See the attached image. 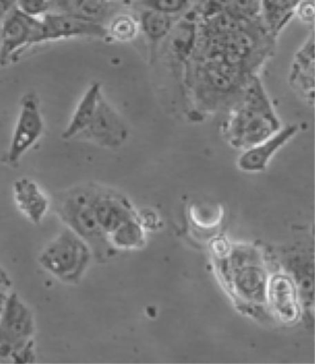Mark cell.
<instances>
[{"label":"cell","instance_id":"cell-23","mask_svg":"<svg viewBox=\"0 0 315 364\" xmlns=\"http://www.w3.org/2000/svg\"><path fill=\"white\" fill-rule=\"evenodd\" d=\"M295 18L304 24H313L315 18L314 3L310 0H301L295 11Z\"/></svg>","mask_w":315,"mask_h":364},{"label":"cell","instance_id":"cell-25","mask_svg":"<svg viewBox=\"0 0 315 364\" xmlns=\"http://www.w3.org/2000/svg\"><path fill=\"white\" fill-rule=\"evenodd\" d=\"M230 249L227 240L222 239V237H218V239L213 240L212 250L218 259L225 257L230 252Z\"/></svg>","mask_w":315,"mask_h":364},{"label":"cell","instance_id":"cell-14","mask_svg":"<svg viewBox=\"0 0 315 364\" xmlns=\"http://www.w3.org/2000/svg\"><path fill=\"white\" fill-rule=\"evenodd\" d=\"M314 36L311 32L293 58L289 73L293 90L311 106L314 101Z\"/></svg>","mask_w":315,"mask_h":364},{"label":"cell","instance_id":"cell-3","mask_svg":"<svg viewBox=\"0 0 315 364\" xmlns=\"http://www.w3.org/2000/svg\"><path fill=\"white\" fill-rule=\"evenodd\" d=\"M219 260L221 273L237 298L250 304H267L270 276L258 250L237 245Z\"/></svg>","mask_w":315,"mask_h":364},{"label":"cell","instance_id":"cell-20","mask_svg":"<svg viewBox=\"0 0 315 364\" xmlns=\"http://www.w3.org/2000/svg\"><path fill=\"white\" fill-rule=\"evenodd\" d=\"M144 230L137 218H132L108 235L111 246L115 250L137 249L144 245Z\"/></svg>","mask_w":315,"mask_h":364},{"label":"cell","instance_id":"cell-28","mask_svg":"<svg viewBox=\"0 0 315 364\" xmlns=\"http://www.w3.org/2000/svg\"><path fill=\"white\" fill-rule=\"evenodd\" d=\"M210 1L215 2V1H218V0H210Z\"/></svg>","mask_w":315,"mask_h":364},{"label":"cell","instance_id":"cell-21","mask_svg":"<svg viewBox=\"0 0 315 364\" xmlns=\"http://www.w3.org/2000/svg\"><path fill=\"white\" fill-rule=\"evenodd\" d=\"M141 4L143 9L180 18L190 11L191 0H141Z\"/></svg>","mask_w":315,"mask_h":364},{"label":"cell","instance_id":"cell-10","mask_svg":"<svg viewBox=\"0 0 315 364\" xmlns=\"http://www.w3.org/2000/svg\"><path fill=\"white\" fill-rule=\"evenodd\" d=\"M298 124L282 126L279 131L260 143L242 151L237 157V166L240 171L248 173L265 171L271 160L286 144H288L299 134Z\"/></svg>","mask_w":315,"mask_h":364},{"label":"cell","instance_id":"cell-18","mask_svg":"<svg viewBox=\"0 0 315 364\" xmlns=\"http://www.w3.org/2000/svg\"><path fill=\"white\" fill-rule=\"evenodd\" d=\"M301 0H261L259 21L265 32L276 38L295 18Z\"/></svg>","mask_w":315,"mask_h":364},{"label":"cell","instance_id":"cell-26","mask_svg":"<svg viewBox=\"0 0 315 364\" xmlns=\"http://www.w3.org/2000/svg\"><path fill=\"white\" fill-rule=\"evenodd\" d=\"M17 1L18 0H0V23L16 8Z\"/></svg>","mask_w":315,"mask_h":364},{"label":"cell","instance_id":"cell-16","mask_svg":"<svg viewBox=\"0 0 315 364\" xmlns=\"http://www.w3.org/2000/svg\"><path fill=\"white\" fill-rule=\"evenodd\" d=\"M138 18L141 33L149 46L150 58L154 60L156 58L157 49L159 48L162 42L168 39L173 28L181 18L169 16L152 9H142Z\"/></svg>","mask_w":315,"mask_h":364},{"label":"cell","instance_id":"cell-9","mask_svg":"<svg viewBox=\"0 0 315 364\" xmlns=\"http://www.w3.org/2000/svg\"><path fill=\"white\" fill-rule=\"evenodd\" d=\"M129 136V127L125 120L103 94L98 101L90 124L77 139L90 141L107 149H117L126 143Z\"/></svg>","mask_w":315,"mask_h":364},{"label":"cell","instance_id":"cell-15","mask_svg":"<svg viewBox=\"0 0 315 364\" xmlns=\"http://www.w3.org/2000/svg\"><path fill=\"white\" fill-rule=\"evenodd\" d=\"M14 199L17 208L31 223H41L50 208L51 202L36 181L21 178L14 182Z\"/></svg>","mask_w":315,"mask_h":364},{"label":"cell","instance_id":"cell-24","mask_svg":"<svg viewBox=\"0 0 315 364\" xmlns=\"http://www.w3.org/2000/svg\"><path fill=\"white\" fill-rule=\"evenodd\" d=\"M12 282L7 271L0 264V313L11 295Z\"/></svg>","mask_w":315,"mask_h":364},{"label":"cell","instance_id":"cell-17","mask_svg":"<svg viewBox=\"0 0 315 364\" xmlns=\"http://www.w3.org/2000/svg\"><path fill=\"white\" fill-rule=\"evenodd\" d=\"M102 95L103 90L100 82H95L89 85L87 90L77 104L67 127L61 134L63 140H75L88 127Z\"/></svg>","mask_w":315,"mask_h":364},{"label":"cell","instance_id":"cell-2","mask_svg":"<svg viewBox=\"0 0 315 364\" xmlns=\"http://www.w3.org/2000/svg\"><path fill=\"white\" fill-rule=\"evenodd\" d=\"M97 185H80L60 193L55 200V210L66 228L87 243L94 258L106 261L115 249L98 224L92 208V197Z\"/></svg>","mask_w":315,"mask_h":364},{"label":"cell","instance_id":"cell-22","mask_svg":"<svg viewBox=\"0 0 315 364\" xmlns=\"http://www.w3.org/2000/svg\"><path fill=\"white\" fill-rule=\"evenodd\" d=\"M17 9L33 18H42L52 11L51 0H18Z\"/></svg>","mask_w":315,"mask_h":364},{"label":"cell","instance_id":"cell-4","mask_svg":"<svg viewBox=\"0 0 315 364\" xmlns=\"http://www.w3.org/2000/svg\"><path fill=\"white\" fill-rule=\"evenodd\" d=\"M35 334L32 310L12 291L0 313V357L18 363L35 362Z\"/></svg>","mask_w":315,"mask_h":364},{"label":"cell","instance_id":"cell-1","mask_svg":"<svg viewBox=\"0 0 315 364\" xmlns=\"http://www.w3.org/2000/svg\"><path fill=\"white\" fill-rule=\"evenodd\" d=\"M262 81L253 74L244 85L240 100L230 109L222 128L227 143L245 150L282 127Z\"/></svg>","mask_w":315,"mask_h":364},{"label":"cell","instance_id":"cell-11","mask_svg":"<svg viewBox=\"0 0 315 364\" xmlns=\"http://www.w3.org/2000/svg\"><path fill=\"white\" fill-rule=\"evenodd\" d=\"M267 304L281 322L295 323L301 314V304L297 288L287 274H277L269 277Z\"/></svg>","mask_w":315,"mask_h":364},{"label":"cell","instance_id":"cell-7","mask_svg":"<svg viewBox=\"0 0 315 364\" xmlns=\"http://www.w3.org/2000/svg\"><path fill=\"white\" fill-rule=\"evenodd\" d=\"M74 37L107 39L106 26L94 18L72 12L50 11L40 18L36 45Z\"/></svg>","mask_w":315,"mask_h":364},{"label":"cell","instance_id":"cell-8","mask_svg":"<svg viewBox=\"0 0 315 364\" xmlns=\"http://www.w3.org/2000/svg\"><path fill=\"white\" fill-rule=\"evenodd\" d=\"M39 31L40 18L28 16L15 8L0 23V65L16 60L36 46Z\"/></svg>","mask_w":315,"mask_h":364},{"label":"cell","instance_id":"cell-19","mask_svg":"<svg viewBox=\"0 0 315 364\" xmlns=\"http://www.w3.org/2000/svg\"><path fill=\"white\" fill-rule=\"evenodd\" d=\"M107 39L117 43H131L141 35L138 16L122 12L115 15L106 26Z\"/></svg>","mask_w":315,"mask_h":364},{"label":"cell","instance_id":"cell-6","mask_svg":"<svg viewBox=\"0 0 315 364\" xmlns=\"http://www.w3.org/2000/svg\"><path fill=\"white\" fill-rule=\"evenodd\" d=\"M44 129L45 122L39 97L35 92H27L21 98L16 123L6 155L8 164L17 166L23 156L42 137Z\"/></svg>","mask_w":315,"mask_h":364},{"label":"cell","instance_id":"cell-5","mask_svg":"<svg viewBox=\"0 0 315 364\" xmlns=\"http://www.w3.org/2000/svg\"><path fill=\"white\" fill-rule=\"evenodd\" d=\"M92 250L70 228H65L42 250L38 263L58 282L77 285L91 264Z\"/></svg>","mask_w":315,"mask_h":364},{"label":"cell","instance_id":"cell-12","mask_svg":"<svg viewBox=\"0 0 315 364\" xmlns=\"http://www.w3.org/2000/svg\"><path fill=\"white\" fill-rule=\"evenodd\" d=\"M92 208L98 224L107 237L127 221L135 218L128 200L98 186L92 197Z\"/></svg>","mask_w":315,"mask_h":364},{"label":"cell","instance_id":"cell-13","mask_svg":"<svg viewBox=\"0 0 315 364\" xmlns=\"http://www.w3.org/2000/svg\"><path fill=\"white\" fill-rule=\"evenodd\" d=\"M286 274L292 277L297 288L299 301L306 317L314 314V254L307 251L293 252L283 258Z\"/></svg>","mask_w":315,"mask_h":364},{"label":"cell","instance_id":"cell-27","mask_svg":"<svg viewBox=\"0 0 315 364\" xmlns=\"http://www.w3.org/2000/svg\"><path fill=\"white\" fill-rule=\"evenodd\" d=\"M108 1H122V2H126V1H129V0H108Z\"/></svg>","mask_w":315,"mask_h":364}]
</instances>
